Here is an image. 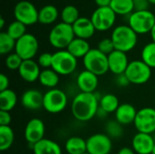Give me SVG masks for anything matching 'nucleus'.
<instances>
[{
	"mask_svg": "<svg viewBox=\"0 0 155 154\" xmlns=\"http://www.w3.org/2000/svg\"><path fill=\"white\" fill-rule=\"evenodd\" d=\"M99 97L95 93H82L76 94L71 104L73 116L79 122H88L97 115Z\"/></svg>",
	"mask_w": 155,
	"mask_h": 154,
	"instance_id": "1",
	"label": "nucleus"
},
{
	"mask_svg": "<svg viewBox=\"0 0 155 154\" xmlns=\"http://www.w3.org/2000/svg\"><path fill=\"white\" fill-rule=\"evenodd\" d=\"M115 50L124 53L132 51L137 44L138 34L129 25L116 26L111 35Z\"/></svg>",
	"mask_w": 155,
	"mask_h": 154,
	"instance_id": "2",
	"label": "nucleus"
},
{
	"mask_svg": "<svg viewBox=\"0 0 155 154\" xmlns=\"http://www.w3.org/2000/svg\"><path fill=\"white\" fill-rule=\"evenodd\" d=\"M74 38L75 35L73 26L64 22L55 25L51 29L48 35V41L50 44L58 50L66 49Z\"/></svg>",
	"mask_w": 155,
	"mask_h": 154,
	"instance_id": "3",
	"label": "nucleus"
},
{
	"mask_svg": "<svg viewBox=\"0 0 155 154\" xmlns=\"http://www.w3.org/2000/svg\"><path fill=\"white\" fill-rule=\"evenodd\" d=\"M83 64L85 70L97 76L105 74L109 71L108 55L103 54L97 48L91 49L83 58Z\"/></svg>",
	"mask_w": 155,
	"mask_h": 154,
	"instance_id": "4",
	"label": "nucleus"
},
{
	"mask_svg": "<svg viewBox=\"0 0 155 154\" xmlns=\"http://www.w3.org/2000/svg\"><path fill=\"white\" fill-rule=\"evenodd\" d=\"M155 25V15L149 10L134 11L130 15L129 26L137 34L150 33Z\"/></svg>",
	"mask_w": 155,
	"mask_h": 154,
	"instance_id": "5",
	"label": "nucleus"
},
{
	"mask_svg": "<svg viewBox=\"0 0 155 154\" xmlns=\"http://www.w3.org/2000/svg\"><path fill=\"white\" fill-rule=\"evenodd\" d=\"M77 67V59L66 49L58 50L53 54L52 69L59 75H68L73 74Z\"/></svg>",
	"mask_w": 155,
	"mask_h": 154,
	"instance_id": "6",
	"label": "nucleus"
},
{
	"mask_svg": "<svg viewBox=\"0 0 155 154\" xmlns=\"http://www.w3.org/2000/svg\"><path fill=\"white\" fill-rule=\"evenodd\" d=\"M68 103L66 93L58 88L49 89L44 94L43 108L49 113H59L63 112Z\"/></svg>",
	"mask_w": 155,
	"mask_h": 154,
	"instance_id": "7",
	"label": "nucleus"
},
{
	"mask_svg": "<svg viewBox=\"0 0 155 154\" xmlns=\"http://www.w3.org/2000/svg\"><path fill=\"white\" fill-rule=\"evenodd\" d=\"M124 74L130 84L141 85L146 84L151 79L152 68L142 60H134L130 62Z\"/></svg>",
	"mask_w": 155,
	"mask_h": 154,
	"instance_id": "8",
	"label": "nucleus"
},
{
	"mask_svg": "<svg viewBox=\"0 0 155 154\" xmlns=\"http://www.w3.org/2000/svg\"><path fill=\"white\" fill-rule=\"evenodd\" d=\"M39 10L29 1L23 0L18 2L14 7V15L15 20L23 23L25 25H32L38 22Z\"/></svg>",
	"mask_w": 155,
	"mask_h": 154,
	"instance_id": "9",
	"label": "nucleus"
},
{
	"mask_svg": "<svg viewBox=\"0 0 155 154\" xmlns=\"http://www.w3.org/2000/svg\"><path fill=\"white\" fill-rule=\"evenodd\" d=\"M116 15H117L110 6L98 7L92 14L91 20L96 31L104 32L111 29L114 25Z\"/></svg>",
	"mask_w": 155,
	"mask_h": 154,
	"instance_id": "10",
	"label": "nucleus"
},
{
	"mask_svg": "<svg viewBox=\"0 0 155 154\" xmlns=\"http://www.w3.org/2000/svg\"><path fill=\"white\" fill-rule=\"evenodd\" d=\"M38 48L39 43L37 38L34 34L26 33L16 41L15 52L23 60H30L36 55Z\"/></svg>",
	"mask_w": 155,
	"mask_h": 154,
	"instance_id": "11",
	"label": "nucleus"
},
{
	"mask_svg": "<svg viewBox=\"0 0 155 154\" xmlns=\"http://www.w3.org/2000/svg\"><path fill=\"white\" fill-rule=\"evenodd\" d=\"M134 127L138 133L152 134L155 132V108L144 107L137 112Z\"/></svg>",
	"mask_w": 155,
	"mask_h": 154,
	"instance_id": "12",
	"label": "nucleus"
},
{
	"mask_svg": "<svg viewBox=\"0 0 155 154\" xmlns=\"http://www.w3.org/2000/svg\"><path fill=\"white\" fill-rule=\"evenodd\" d=\"M88 154H109L113 149L112 139L106 133H95L86 140Z\"/></svg>",
	"mask_w": 155,
	"mask_h": 154,
	"instance_id": "13",
	"label": "nucleus"
},
{
	"mask_svg": "<svg viewBox=\"0 0 155 154\" xmlns=\"http://www.w3.org/2000/svg\"><path fill=\"white\" fill-rule=\"evenodd\" d=\"M45 133V126L44 122L38 118H33L25 125V139L33 146L36 143L44 139Z\"/></svg>",
	"mask_w": 155,
	"mask_h": 154,
	"instance_id": "14",
	"label": "nucleus"
},
{
	"mask_svg": "<svg viewBox=\"0 0 155 154\" xmlns=\"http://www.w3.org/2000/svg\"><path fill=\"white\" fill-rule=\"evenodd\" d=\"M130 62L126 53L114 50L108 55L109 71L115 75H120L125 73Z\"/></svg>",
	"mask_w": 155,
	"mask_h": 154,
	"instance_id": "15",
	"label": "nucleus"
},
{
	"mask_svg": "<svg viewBox=\"0 0 155 154\" xmlns=\"http://www.w3.org/2000/svg\"><path fill=\"white\" fill-rule=\"evenodd\" d=\"M155 141L152 134L137 133L132 141L133 150L138 154H152Z\"/></svg>",
	"mask_w": 155,
	"mask_h": 154,
	"instance_id": "16",
	"label": "nucleus"
},
{
	"mask_svg": "<svg viewBox=\"0 0 155 154\" xmlns=\"http://www.w3.org/2000/svg\"><path fill=\"white\" fill-rule=\"evenodd\" d=\"M40 73V66L34 59L24 60L18 69L19 76L26 83H34L38 80Z\"/></svg>",
	"mask_w": 155,
	"mask_h": 154,
	"instance_id": "17",
	"label": "nucleus"
},
{
	"mask_svg": "<svg viewBox=\"0 0 155 154\" xmlns=\"http://www.w3.org/2000/svg\"><path fill=\"white\" fill-rule=\"evenodd\" d=\"M98 77L99 76L87 70L82 71L76 78L78 89L82 93H94L99 83Z\"/></svg>",
	"mask_w": 155,
	"mask_h": 154,
	"instance_id": "18",
	"label": "nucleus"
},
{
	"mask_svg": "<svg viewBox=\"0 0 155 154\" xmlns=\"http://www.w3.org/2000/svg\"><path fill=\"white\" fill-rule=\"evenodd\" d=\"M22 105L30 111L39 110L43 107L44 103V94L35 89L26 90L21 97Z\"/></svg>",
	"mask_w": 155,
	"mask_h": 154,
	"instance_id": "19",
	"label": "nucleus"
},
{
	"mask_svg": "<svg viewBox=\"0 0 155 154\" xmlns=\"http://www.w3.org/2000/svg\"><path fill=\"white\" fill-rule=\"evenodd\" d=\"M72 26L75 37L84 40L91 38L96 31L91 18L84 16H81Z\"/></svg>",
	"mask_w": 155,
	"mask_h": 154,
	"instance_id": "20",
	"label": "nucleus"
},
{
	"mask_svg": "<svg viewBox=\"0 0 155 154\" xmlns=\"http://www.w3.org/2000/svg\"><path fill=\"white\" fill-rule=\"evenodd\" d=\"M137 112L135 107L132 105L131 103H122L116 110L115 113V120L124 125H129L131 123H134Z\"/></svg>",
	"mask_w": 155,
	"mask_h": 154,
	"instance_id": "21",
	"label": "nucleus"
},
{
	"mask_svg": "<svg viewBox=\"0 0 155 154\" xmlns=\"http://www.w3.org/2000/svg\"><path fill=\"white\" fill-rule=\"evenodd\" d=\"M34 154H62L61 146L50 139L44 138L32 146Z\"/></svg>",
	"mask_w": 155,
	"mask_h": 154,
	"instance_id": "22",
	"label": "nucleus"
},
{
	"mask_svg": "<svg viewBox=\"0 0 155 154\" xmlns=\"http://www.w3.org/2000/svg\"><path fill=\"white\" fill-rule=\"evenodd\" d=\"M91 49L92 48L90 47V44L87 42V40L77 37H75L66 48V50L76 59L84 58Z\"/></svg>",
	"mask_w": 155,
	"mask_h": 154,
	"instance_id": "23",
	"label": "nucleus"
},
{
	"mask_svg": "<svg viewBox=\"0 0 155 154\" xmlns=\"http://www.w3.org/2000/svg\"><path fill=\"white\" fill-rule=\"evenodd\" d=\"M68 154H84L87 152L86 140L79 136H72L67 139L64 144Z\"/></svg>",
	"mask_w": 155,
	"mask_h": 154,
	"instance_id": "24",
	"label": "nucleus"
},
{
	"mask_svg": "<svg viewBox=\"0 0 155 154\" xmlns=\"http://www.w3.org/2000/svg\"><path fill=\"white\" fill-rule=\"evenodd\" d=\"M38 81L41 85L49 89H54L58 85L60 77H59V74L54 70H53L52 68H49V69H44L41 71Z\"/></svg>",
	"mask_w": 155,
	"mask_h": 154,
	"instance_id": "25",
	"label": "nucleus"
},
{
	"mask_svg": "<svg viewBox=\"0 0 155 154\" xmlns=\"http://www.w3.org/2000/svg\"><path fill=\"white\" fill-rule=\"evenodd\" d=\"M58 9L53 5L43 6L38 13V22L42 25H51L58 18Z\"/></svg>",
	"mask_w": 155,
	"mask_h": 154,
	"instance_id": "26",
	"label": "nucleus"
},
{
	"mask_svg": "<svg viewBox=\"0 0 155 154\" xmlns=\"http://www.w3.org/2000/svg\"><path fill=\"white\" fill-rule=\"evenodd\" d=\"M16 103L17 95L13 90L7 89L0 92V111L10 112L15 107Z\"/></svg>",
	"mask_w": 155,
	"mask_h": 154,
	"instance_id": "27",
	"label": "nucleus"
},
{
	"mask_svg": "<svg viewBox=\"0 0 155 154\" xmlns=\"http://www.w3.org/2000/svg\"><path fill=\"white\" fill-rule=\"evenodd\" d=\"M119 106H120L119 99L117 98L116 95L113 93H106L100 98L99 108L107 114L115 113Z\"/></svg>",
	"mask_w": 155,
	"mask_h": 154,
	"instance_id": "28",
	"label": "nucleus"
},
{
	"mask_svg": "<svg viewBox=\"0 0 155 154\" xmlns=\"http://www.w3.org/2000/svg\"><path fill=\"white\" fill-rule=\"evenodd\" d=\"M110 7L116 15H125L134 12L133 0H112Z\"/></svg>",
	"mask_w": 155,
	"mask_h": 154,
	"instance_id": "29",
	"label": "nucleus"
},
{
	"mask_svg": "<svg viewBox=\"0 0 155 154\" xmlns=\"http://www.w3.org/2000/svg\"><path fill=\"white\" fill-rule=\"evenodd\" d=\"M15 141V133L10 126H0V151L5 152L11 148Z\"/></svg>",
	"mask_w": 155,
	"mask_h": 154,
	"instance_id": "30",
	"label": "nucleus"
},
{
	"mask_svg": "<svg viewBox=\"0 0 155 154\" xmlns=\"http://www.w3.org/2000/svg\"><path fill=\"white\" fill-rule=\"evenodd\" d=\"M81 16L79 15V11L78 9L71 5H68L63 8L61 11V19L62 22L73 25Z\"/></svg>",
	"mask_w": 155,
	"mask_h": 154,
	"instance_id": "31",
	"label": "nucleus"
},
{
	"mask_svg": "<svg viewBox=\"0 0 155 154\" xmlns=\"http://www.w3.org/2000/svg\"><path fill=\"white\" fill-rule=\"evenodd\" d=\"M141 60L152 69L155 68V43L151 42L145 44L141 53Z\"/></svg>",
	"mask_w": 155,
	"mask_h": 154,
	"instance_id": "32",
	"label": "nucleus"
},
{
	"mask_svg": "<svg viewBox=\"0 0 155 154\" xmlns=\"http://www.w3.org/2000/svg\"><path fill=\"white\" fill-rule=\"evenodd\" d=\"M16 41L12 38L6 32L0 33V54H9L15 48Z\"/></svg>",
	"mask_w": 155,
	"mask_h": 154,
	"instance_id": "33",
	"label": "nucleus"
},
{
	"mask_svg": "<svg viewBox=\"0 0 155 154\" xmlns=\"http://www.w3.org/2000/svg\"><path fill=\"white\" fill-rule=\"evenodd\" d=\"M6 33L14 38L15 41L20 39L22 36H24L26 34V25H25L23 23L15 20L14 22L10 23L7 26Z\"/></svg>",
	"mask_w": 155,
	"mask_h": 154,
	"instance_id": "34",
	"label": "nucleus"
},
{
	"mask_svg": "<svg viewBox=\"0 0 155 154\" xmlns=\"http://www.w3.org/2000/svg\"><path fill=\"white\" fill-rule=\"evenodd\" d=\"M105 132L111 139H119L124 134L123 125L116 120L110 121L105 125Z\"/></svg>",
	"mask_w": 155,
	"mask_h": 154,
	"instance_id": "35",
	"label": "nucleus"
},
{
	"mask_svg": "<svg viewBox=\"0 0 155 154\" xmlns=\"http://www.w3.org/2000/svg\"><path fill=\"white\" fill-rule=\"evenodd\" d=\"M23 61L24 60L15 52V53H11V54H7L5 60V64L7 67V69L11 70V71H15V70L18 71Z\"/></svg>",
	"mask_w": 155,
	"mask_h": 154,
	"instance_id": "36",
	"label": "nucleus"
},
{
	"mask_svg": "<svg viewBox=\"0 0 155 154\" xmlns=\"http://www.w3.org/2000/svg\"><path fill=\"white\" fill-rule=\"evenodd\" d=\"M97 49L99 51H101L103 54H104L106 55H109L111 53H113L115 50V47H114V44L111 37H110V38H104V39H102L98 43Z\"/></svg>",
	"mask_w": 155,
	"mask_h": 154,
	"instance_id": "37",
	"label": "nucleus"
},
{
	"mask_svg": "<svg viewBox=\"0 0 155 154\" xmlns=\"http://www.w3.org/2000/svg\"><path fill=\"white\" fill-rule=\"evenodd\" d=\"M52 63H53V54L45 52L42 53L37 59V64L40 67L44 69H49L52 68Z\"/></svg>",
	"mask_w": 155,
	"mask_h": 154,
	"instance_id": "38",
	"label": "nucleus"
},
{
	"mask_svg": "<svg viewBox=\"0 0 155 154\" xmlns=\"http://www.w3.org/2000/svg\"><path fill=\"white\" fill-rule=\"evenodd\" d=\"M134 5V11H145L149 8V1L148 0H133Z\"/></svg>",
	"mask_w": 155,
	"mask_h": 154,
	"instance_id": "39",
	"label": "nucleus"
},
{
	"mask_svg": "<svg viewBox=\"0 0 155 154\" xmlns=\"http://www.w3.org/2000/svg\"><path fill=\"white\" fill-rule=\"evenodd\" d=\"M11 121L12 117L9 112L0 111V126H9Z\"/></svg>",
	"mask_w": 155,
	"mask_h": 154,
	"instance_id": "40",
	"label": "nucleus"
},
{
	"mask_svg": "<svg viewBox=\"0 0 155 154\" xmlns=\"http://www.w3.org/2000/svg\"><path fill=\"white\" fill-rule=\"evenodd\" d=\"M9 78L5 74H0V92L5 91L7 89H9Z\"/></svg>",
	"mask_w": 155,
	"mask_h": 154,
	"instance_id": "41",
	"label": "nucleus"
},
{
	"mask_svg": "<svg viewBox=\"0 0 155 154\" xmlns=\"http://www.w3.org/2000/svg\"><path fill=\"white\" fill-rule=\"evenodd\" d=\"M116 84L121 87H125L130 84V81L128 80L125 74H123L120 75H116Z\"/></svg>",
	"mask_w": 155,
	"mask_h": 154,
	"instance_id": "42",
	"label": "nucleus"
},
{
	"mask_svg": "<svg viewBox=\"0 0 155 154\" xmlns=\"http://www.w3.org/2000/svg\"><path fill=\"white\" fill-rule=\"evenodd\" d=\"M94 2L98 5V7H106L110 6L112 0H94Z\"/></svg>",
	"mask_w": 155,
	"mask_h": 154,
	"instance_id": "43",
	"label": "nucleus"
},
{
	"mask_svg": "<svg viewBox=\"0 0 155 154\" xmlns=\"http://www.w3.org/2000/svg\"><path fill=\"white\" fill-rule=\"evenodd\" d=\"M117 154H135V152L129 147H123L119 150Z\"/></svg>",
	"mask_w": 155,
	"mask_h": 154,
	"instance_id": "44",
	"label": "nucleus"
},
{
	"mask_svg": "<svg viewBox=\"0 0 155 154\" xmlns=\"http://www.w3.org/2000/svg\"><path fill=\"white\" fill-rule=\"evenodd\" d=\"M150 34H151V37H152V40H153V43H155V25H154V26L153 27L152 31L150 32Z\"/></svg>",
	"mask_w": 155,
	"mask_h": 154,
	"instance_id": "45",
	"label": "nucleus"
},
{
	"mask_svg": "<svg viewBox=\"0 0 155 154\" xmlns=\"http://www.w3.org/2000/svg\"><path fill=\"white\" fill-rule=\"evenodd\" d=\"M4 26H5V19H4L3 17H1V18H0V28L3 29Z\"/></svg>",
	"mask_w": 155,
	"mask_h": 154,
	"instance_id": "46",
	"label": "nucleus"
},
{
	"mask_svg": "<svg viewBox=\"0 0 155 154\" xmlns=\"http://www.w3.org/2000/svg\"><path fill=\"white\" fill-rule=\"evenodd\" d=\"M149 1V3L150 4H152V5H155V0H148Z\"/></svg>",
	"mask_w": 155,
	"mask_h": 154,
	"instance_id": "47",
	"label": "nucleus"
},
{
	"mask_svg": "<svg viewBox=\"0 0 155 154\" xmlns=\"http://www.w3.org/2000/svg\"><path fill=\"white\" fill-rule=\"evenodd\" d=\"M152 154H155V145H154V147H153V152H152Z\"/></svg>",
	"mask_w": 155,
	"mask_h": 154,
	"instance_id": "48",
	"label": "nucleus"
},
{
	"mask_svg": "<svg viewBox=\"0 0 155 154\" xmlns=\"http://www.w3.org/2000/svg\"><path fill=\"white\" fill-rule=\"evenodd\" d=\"M154 106H155V101H154Z\"/></svg>",
	"mask_w": 155,
	"mask_h": 154,
	"instance_id": "49",
	"label": "nucleus"
},
{
	"mask_svg": "<svg viewBox=\"0 0 155 154\" xmlns=\"http://www.w3.org/2000/svg\"><path fill=\"white\" fill-rule=\"evenodd\" d=\"M84 154H88V153H87V152H86V153H84Z\"/></svg>",
	"mask_w": 155,
	"mask_h": 154,
	"instance_id": "50",
	"label": "nucleus"
}]
</instances>
